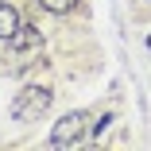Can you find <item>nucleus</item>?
<instances>
[{"instance_id": "obj_5", "label": "nucleus", "mask_w": 151, "mask_h": 151, "mask_svg": "<svg viewBox=\"0 0 151 151\" xmlns=\"http://www.w3.org/2000/svg\"><path fill=\"white\" fill-rule=\"evenodd\" d=\"M39 4H43L47 12H54V16H58V12H70V8L78 4V0H39Z\"/></svg>"}, {"instance_id": "obj_1", "label": "nucleus", "mask_w": 151, "mask_h": 151, "mask_svg": "<svg viewBox=\"0 0 151 151\" xmlns=\"http://www.w3.org/2000/svg\"><path fill=\"white\" fill-rule=\"evenodd\" d=\"M50 89L47 85H27V89H19L16 93V101H12V120H19V124H27V120H39L47 109H50Z\"/></svg>"}, {"instance_id": "obj_3", "label": "nucleus", "mask_w": 151, "mask_h": 151, "mask_svg": "<svg viewBox=\"0 0 151 151\" xmlns=\"http://www.w3.org/2000/svg\"><path fill=\"white\" fill-rule=\"evenodd\" d=\"M19 23H23V19H19V12H16L12 4H0V39H12Z\"/></svg>"}, {"instance_id": "obj_2", "label": "nucleus", "mask_w": 151, "mask_h": 151, "mask_svg": "<svg viewBox=\"0 0 151 151\" xmlns=\"http://www.w3.org/2000/svg\"><path fill=\"white\" fill-rule=\"evenodd\" d=\"M85 124H89V116H85L81 109L66 112V116L54 124V132H50V147H70V143H78V139L85 136Z\"/></svg>"}, {"instance_id": "obj_6", "label": "nucleus", "mask_w": 151, "mask_h": 151, "mask_svg": "<svg viewBox=\"0 0 151 151\" xmlns=\"http://www.w3.org/2000/svg\"><path fill=\"white\" fill-rule=\"evenodd\" d=\"M109 124H112V112H105V116H101V120H97V124H93V136H101V132H105V128H109Z\"/></svg>"}, {"instance_id": "obj_4", "label": "nucleus", "mask_w": 151, "mask_h": 151, "mask_svg": "<svg viewBox=\"0 0 151 151\" xmlns=\"http://www.w3.org/2000/svg\"><path fill=\"white\" fill-rule=\"evenodd\" d=\"M8 43H12L16 50H27V47H35V43H39V27H31V23H19V27H16V35H12Z\"/></svg>"}, {"instance_id": "obj_7", "label": "nucleus", "mask_w": 151, "mask_h": 151, "mask_svg": "<svg viewBox=\"0 0 151 151\" xmlns=\"http://www.w3.org/2000/svg\"><path fill=\"white\" fill-rule=\"evenodd\" d=\"M147 47H151V35H147Z\"/></svg>"}]
</instances>
